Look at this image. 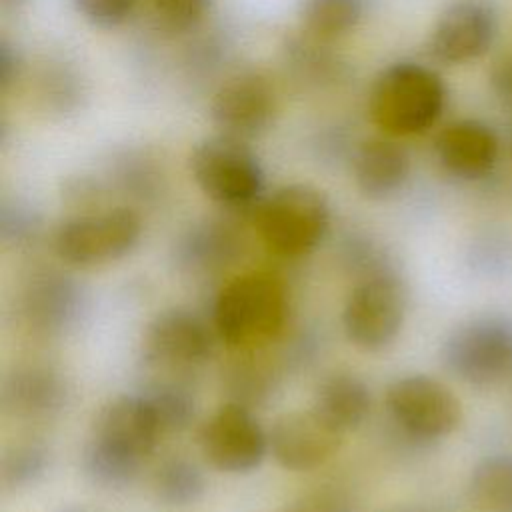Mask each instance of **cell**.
<instances>
[{
  "label": "cell",
  "mask_w": 512,
  "mask_h": 512,
  "mask_svg": "<svg viewBox=\"0 0 512 512\" xmlns=\"http://www.w3.org/2000/svg\"><path fill=\"white\" fill-rule=\"evenodd\" d=\"M160 436V424L142 394L116 396L92 422L82 450V470L96 486L122 488L138 476Z\"/></svg>",
  "instance_id": "1"
},
{
  "label": "cell",
  "mask_w": 512,
  "mask_h": 512,
  "mask_svg": "<svg viewBox=\"0 0 512 512\" xmlns=\"http://www.w3.org/2000/svg\"><path fill=\"white\" fill-rule=\"evenodd\" d=\"M290 320V294L272 272L234 276L216 294L212 322L216 336L246 352L272 344Z\"/></svg>",
  "instance_id": "2"
},
{
  "label": "cell",
  "mask_w": 512,
  "mask_h": 512,
  "mask_svg": "<svg viewBox=\"0 0 512 512\" xmlns=\"http://www.w3.org/2000/svg\"><path fill=\"white\" fill-rule=\"evenodd\" d=\"M446 106L444 80L418 62H394L372 82L370 120L388 136L402 138L432 128Z\"/></svg>",
  "instance_id": "3"
},
{
  "label": "cell",
  "mask_w": 512,
  "mask_h": 512,
  "mask_svg": "<svg viewBox=\"0 0 512 512\" xmlns=\"http://www.w3.org/2000/svg\"><path fill=\"white\" fill-rule=\"evenodd\" d=\"M254 226L272 254L300 258L316 250L328 234L330 204L312 184H286L256 206Z\"/></svg>",
  "instance_id": "4"
},
{
  "label": "cell",
  "mask_w": 512,
  "mask_h": 512,
  "mask_svg": "<svg viewBox=\"0 0 512 512\" xmlns=\"http://www.w3.org/2000/svg\"><path fill=\"white\" fill-rule=\"evenodd\" d=\"M196 186L230 212H254L264 190V170L246 140L216 134L196 144L190 154Z\"/></svg>",
  "instance_id": "5"
},
{
  "label": "cell",
  "mask_w": 512,
  "mask_h": 512,
  "mask_svg": "<svg viewBox=\"0 0 512 512\" xmlns=\"http://www.w3.org/2000/svg\"><path fill=\"white\" fill-rule=\"evenodd\" d=\"M140 236L142 218L134 208H98L64 220L52 234V250L62 262L96 266L124 258Z\"/></svg>",
  "instance_id": "6"
},
{
  "label": "cell",
  "mask_w": 512,
  "mask_h": 512,
  "mask_svg": "<svg viewBox=\"0 0 512 512\" xmlns=\"http://www.w3.org/2000/svg\"><path fill=\"white\" fill-rule=\"evenodd\" d=\"M404 316V282L392 268H384L356 282L342 310V326L358 350L378 352L396 340Z\"/></svg>",
  "instance_id": "7"
},
{
  "label": "cell",
  "mask_w": 512,
  "mask_h": 512,
  "mask_svg": "<svg viewBox=\"0 0 512 512\" xmlns=\"http://www.w3.org/2000/svg\"><path fill=\"white\" fill-rule=\"evenodd\" d=\"M442 362L474 386L506 378L512 374V320L484 316L460 324L442 344Z\"/></svg>",
  "instance_id": "8"
},
{
  "label": "cell",
  "mask_w": 512,
  "mask_h": 512,
  "mask_svg": "<svg viewBox=\"0 0 512 512\" xmlns=\"http://www.w3.org/2000/svg\"><path fill=\"white\" fill-rule=\"evenodd\" d=\"M386 408L392 420L418 440L444 438L462 422V404L456 394L426 374H410L390 382Z\"/></svg>",
  "instance_id": "9"
},
{
  "label": "cell",
  "mask_w": 512,
  "mask_h": 512,
  "mask_svg": "<svg viewBox=\"0 0 512 512\" xmlns=\"http://www.w3.org/2000/svg\"><path fill=\"white\" fill-rule=\"evenodd\" d=\"M198 444L204 458L228 474H246L258 468L270 450L268 434L250 408L232 400L204 420Z\"/></svg>",
  "instance_id": "10"
},
{
  "label": "cell",
  "mask_w": 512,
  "mask_h": 512,
  "mask_svg": "<svg viewBox=\"0 0 512 512\" xmlns=\"http://www.w3.org/2000/svg\"><path fill=\"white\" fill-rule=\"evenodd\" d=\"M278 112L274 84L260 72H238L214 92L210 118L220 134L250 140L264 134Z\"/></svg>",
  "instance_id": "11"
},
{
  "label": "cell",
  "mask_w": 512,
  "mask_h": 512,
  "mask_svg": "<svg viewBox=\"0 0 512 512\" xmlns=\"http://www.w3.org/2000/svg\"><path fill=\"white\" fill-rule=\"evenodd\" d=\"M142 348L150 364L184 372L210 356L212 332L194 310L172 306L148 322Z\"/></svg>",
  "instance_id": "12"
},
{
  "label": "cell",
  "mask_w": 512,
  "mask_h": 512,
  "mask_svg": "<svg viewBox=\"0 0 512 512\" xmlns=\"http://www.w3.org/2000/svg\"><path fill=\"white\" fill-rule=\"evenodd\" d=\"M342 436L314 408H308L280 414L268 432V444L284 470L308 472L338 452Z\"/></svg>",
  "instance_id": "13"
},
{
  "label": "cell",
  "mask_w": 512,
  "mask_h": 512,
  "mask_svg": "<svg viewBox=\"0 0 512 512\" xmlns=\"http://www.w3.org/2000/svg\"><path fill=\"white\" fill-rule=\"evenodd\" d=\"M496 34V10L482 0H464L442 12L430 32L428 50L438 62L464 64L484 56Z\"/></svg>",
  "instance_id": "14"
},
{
  "label": "cell",
  "mask_w": 512,
  "mask_h": 512,
  "mask_svg": "<svg viewBox=\"0 0 512 512\" xmlns=\"http://www.w3.org/2000/svg\"><path fill=\"white\" fill-rule=\"evenodd\" d=\"M82 286L60 270L34 272L20 294V310L26 324L44 336L70 330L84 312Z\"/></svg>",
  "instance_id": "15"
},
{
  "label": "cell",
  "mask_w": 512,
  "mask_h": 512,
  "mask_svg": "<svg viewBox=\"0 0 512 512\" xmlns=\"http://www.w3.org/2000/svg\"><path fill=\"white\" fill-rule=\"evenodd\" d=\"M66 378L44 364L16 366L2 382L0 402L8 416L18 420H48L68 404Z\"/></svg>",
  "instance_id": "16"
},
{
  "label": "cell",
  "mask_w": 512,
  "mask_h": 512,
  "mask_svg": "<svg viewBox=\"0 0 512 512\" xmlns=\"http://www.w3.org/2000/svg\"><path fill=\"white\" fill-rule=\"evenodd\" d=\"M436 156L452 176L480 180L492 172L498 160V138L480 120H456L438 134Z\"/></svg>",
  "instance_id": "17"
},
{
  "label": "cell",
  "mask_w": 512,
  "mask_h": 512,
  "mask_svg": "<svg viewBox=\"0 0 512 512\" xmlns=\"http://www.w3.org/2000/svg\"><path fill=\"white\" fill-rule=\"evenodd\" d=\"M244 248V236L230 220H202L180 234L174 246L176 264L192 274L216 272L234 264Z\"/></svg>",
  "instance_id": "18"
},
{
  "label": "cell",
  "mask_w": 512,
  "mask_h": 512,
  "mask_svg": "<svg viewBox=\"0 0 512 512\" xmlns=\"http://www.w3.org/2000/svg\"><path fill=\"white\" fill-rule=\"evenodd\" d=\"M352 176L366 198H390L410 176V156L394 140H364L352 154Z\"/></svg>",
  "instance_id": "19"
},
{
  "label": "cell",
  "mask_w": 512,
  "mask_h": 512,
  "mask_svg": "<svg viewBox=\"0 0 512 512\" xmlns=\"http://www.w3.org/2000/svg\"><path fill=\"white\" fill-rule=\"evenodd\" d=\"M372 406L368 384L352 372H332L320 380L312 408L338 432L348 434L362 426Z\"/></svg>",
  "instance_id": "20"
},
{
  "label": "cell",
  "mask_w": 512,
  "mask_h": 512,
  "mask_svg": "<svg viewBox=\"0 0 512 512\" xmlns=\"http://www.w3.org/2000/svg\"><path fill=\"white\" fill-rule=\"evenodd\" d=\"M468 500L478 512H512V456L482 460L472 470Z\"/></svg>",
  "instance_id": "21"
},
{
  "label": "cell",
  "mask_w": 512,
  "mask_h": 512,
  "mask_svg": "<svg viewBox=\"0 0 512 512\" xmlns=\"http://www.w3.org/2000/svg\"><path fill=\"white\" fill-rule=\"evenodd\" d=\"M152 488L166 506L196 504L206 492L204 472L184 456H170L158 464L152 476Z\"/></svg>",
  "instance_id": "22"
},
{
  "label": "cell",
  "mask_w": 512,
  "mask_h": 512,
  "mask_svg": "<svg viewBox=\"0 0 512 512\" xmlns=\"http://www.w3.org/2000/svg\"><path fill=\"white\" fill-rule=\"evenodd\" d=\"M364 14V0H302L300 18L316 40H336L350 34Z\"/></svg>",
  "instance_id": "23"
},
{
  "label": "cell",
  "mask_w": 512,
  "mask_h": 512,
  "mask_svg": "<svg viewBox=\"0 0 512 512\" xmlns=\"http://www.w3.org/2000/svg\"><path fill=\"white\" fill-rule=\"evenodd\" d=\"M276 378V370L272 364L258 356V350H246L242 358L232 362L224 376L226 388L232 394V402L244 406L266 400L276 388Z\"/></svg>",
  "instance_id": "24"
},
{
  "label": "cell",
  "mask_w": 512,
  "mask_h": 512,
  "mask_svg": "<svg viewBox=\"0 0 512 512\" xmlns=\"http://www.w3.org/2000/svg\"><path fill=\"white\" fill-rule=\"evenodd\" d=\"M150 404L162 434L184 430L196 412L194 394L180 382H156L140 392Z\"/></svg>",
  "instance_id": "25"
},
{
  "label": "cell",
  "mask_w": 512,
  "mask_h": 512,
  "mask_svg": "<svg viewBox=\"0 0 512 512\" xmlns=\"http://www.w3.org/2000/svg\"><path fill=\"white\" fill-rule=\"evenodd\" d=\"M50 454L40 442H20L10 446L0 462L2 486L20 490L34 486L48 470Z\"/></svg>",
  "instance_id": "26"
},
{
  "label": "cell",
  "mask_w": 512,
  "mask_h": 512,
  "mask_svg": "<svg viewBox=\"0 0 512 512\" xmlns=\"http://www.w3.org/2000/svg\"><path fill=\"white\" fill-rule=\"evenodd\" d=\"M40 216L20 202H4L0 208V238L8 246H24L40 232Z\"/></svg>",
  "instance_id": "27"
},
{
  "label": "cell",
  "mask_w": 512,
  "mask_h": 512,
  "mask_svg": "<svg viewBox=\"0 0 512 512\" xmlns=\"http://www.w3.org/2000/svg\"><path fill=\"white\" fill-rule=\"evenodd\" d=\"M150 6L166 30L186 32L204 18L210 0H150Z\"/></svg>",
  "instance_id": "28"
},
{
  "label": "cell",
  "mask_w": 512,
  "mask_h": 512,
  "mask_svg": "<svg viewBox=\"0 0 512 512\" xmlns=\"http://www.w3.org/2000/svg\"><path fill=\"white\" fill-rule=\"evenodd\" d=\"M78 14L96 28L112 30L122 26L136 8V0H72Z\"/></svg>",
  "instance_id": "29"
},
{
  "label": "cell",
  "mask_w": 512,
  "mask_h": 512,
  "mask_svg": "<svg viewBox=\"0 0 512 512\" xmlns=\"http://www.w3.org/2000/svg\"><path fill=\"white\" fill-rule=\"evenodd\" d=\"M278 512H350V506L340 492L314 490L294 498Z\"/></svg>",
  "instance_id": "30"
},
{
  "label": "cell",
  "mask_w": 512,
  "mask_h": 512,
  "mask_svg": "<svg viewBox=\"0 0 512 512\" xmlns=\"http://www.w3.org/2000/svg\"><path fill=\"white\" fill-rule=\"evenodd\" d=\"M490 84L498 100L512 108V54L498 58L490 70Z\"/></svg>",
  "instance_id": "31"
},
{
  "label": "cell",
  "mask_w": 512,
  "mask_h": 512,
  "mask_svg": "<svg viewBox=\"0 0 512 512\" xmlns=\"http://www.w3.org/2000/svg\"><path fill=\"white\" fill-rule=\"evenodd\" d=\"M16 64V56L12 54V48L6 40H2L0 44V84L2 88H6L12 82L14 76V66Z\"/></svg>",
  "instance_id": "32"
},
{
  "label": "cell",
  "mask_w": 512,
  "mask_h": 512,
  "mask_svg": "<svg viewBox=\"0 0 512 512\" xmlns=\"http://www.w3.org/2000/svg\"><path fill=\"white\" fill-rule=\"evenodd\" d=\"M26 2H28V0H2V6H4L6 10H18V8H22Z\"/></svg>",
  "instance_id": "33"
},
{
  "label": "cell",
  "mask_w": 512,
  "mask_h": 512,
  "mask_svg": "<svg viewBox=\"0 0 512 512\" xmlns=\"http://www.w3.org/2000/svg\"><path fill=\"white\" fill-rule=\"evenodd\" d=\"M58 512H90L86 508H78V506H66V508H60Z\"/></svg>",
  "instance_id": "34"
},
{
  "label": "cell",
  "mask_w": 512,
  "mask_h": 512,
  "mask_svg": "<svg viewBox=\"0 0 512 512\" xmlns=\"http://www.w3.org/2000/svg\"><path fill=\"white\" fill-rule=\"evenodd\" d=\"M380 512H416V510H410V508H386V510H380Z\"/></svg>",
  "instance_id": "35"
}]
</instances>
